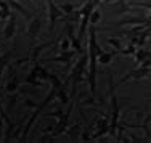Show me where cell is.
Returning <instances> with one entry per match:
<instances>
[{
	"mask_svg": "<svg viewBox=\"0 0 151 143\" xmlns=\"http://www.w3.org/2000/svg\"><path fill=\"white\" fill-rule=\"evenodd\" d=\"M103 53L98 48L95 40V29H90V45H88V58H90V64H88V79H90V90L95 93V74H96V55Z\"/></svg>",
	"mask_w": 151,
	"mask_h": 143,
	"instance_id": "obj_1",
	"label": "cell"
}]
</instances>
